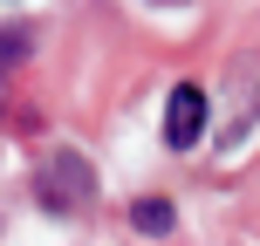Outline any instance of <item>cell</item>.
<instances>
[{"mask_svg": "<svg viewBox=\"0 0 260 246\" xmlns=\"http://www.w3.org/2000/svg\"><path fill=\"white\" fill-rule=\"evenodd\" d=\"M130 226H137V233H171V205L165 198H137V205H130Z\"/></svg>", "mask_w": 260, "mask_h": 246, "instance_id": "4", "label": "cell"}, {"mask_svg": "<svg viewBox=\"0 0 260 246\" xmlns=\"http://www.w3.org/2000/svg\"><path fill=\"white\" fill-rule=\"evenodd\" d=\"M35 192H41V205H48V212H76V205H89V198H96V171L82 164L76 151H62V157L41 164Z\"/></svg>", "mask_w": 260, "mask_h": 246, "instance_id": "1", "label": "cell"}, {"mask_svg": "<svg viewBox=\"0 0 260 246\" xmlns=\"http://www.w3.org/2000/svg\"><path fill=\"white\" fill-rule=\"evenodd\" d=\"M199 137H206V89H199V82H178L171 103H165V144L185 151V144H199Z\"/></svg>", "mask_w": 260, "mask_h": 246, "instance_id": "2", "label": "cell"}, {"mask_svg": "<svg viewBox=\"0 0 260 246\" xmlns=\"http://www.w3.org/2000/svg\"><path fill=\"white\" fill-rule=\"evenodd\" d=\"M27 55V34H0V82H7V68Z\"/></svg>", "mask_w": 260, "mask_h": 246, "instance_id": "5", "label": "cell"}, {"mask_svg": "<svg viewBox=\"0 0 260 246\" xmlns=\"http://www.w3.org/2000/svg\"><path fill=\"white\" fill-rule=\"evenodd\" d=\"M253 96H260L253 68H233V110H226V123H219V151H233V144L247 137V123H253Z\"/></svg>", "mask_w": 260, "mask_h": 246, "instance_id": "3", "label": "cell"}]
</instances>
